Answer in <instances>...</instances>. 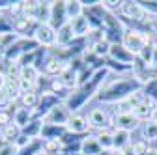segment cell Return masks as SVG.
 Segmentation results:
<instances>
[{
	"label": "cell",
	"mask_w": 157,
	"mask_h": 155,
	"mask_svg": "<svg viewBox=\"0 0 157 155\" xmlns=\"http://www.w3.org/2000/svg\"><path fill=\"white\" fill-rule=\"evenodd\" d=\"M142 88H144V84L136 79V77L133 75V71H131L127 75L116 77L114 81H107L101 86V90L97 92L95 101L97 103H103V105H116V103L127 99L131 93L139 92Z\"/></svg>",
	"instance_id": "obj_1"
},
{
	"label": "cell",
	"mask_w": 157,
	"mask_h": 155,
	"mask_svg": "<svg viewBox=\"0 0 157 155\" xmlns=\"http://www.w3.org/2000/svg\"><path fill=\"white\" fill-rule=\"evenodd\" d=\"M110 75V71L107 69V67H101V69H97L95 73H94V77L86 82V84H81V86H77L75 90H71L69 92V95L66 97V107L75 114V112H78L84 105H88V101H92V99H95V95H97V92L101 90V86L107 82V77Z\"/></svg>",
	"instance_id": "obj_2"
},
{
	"label": "cell",
	"mask_w": 157,
	"mask_h": 155,
	"mask_svg": "<svg viewBox=\"0 0 157 155\" xmlns=\"http://www.w3.org/2000/svg\"><path fill=\"white\" fill-rule=\"evenodd\" d=\"M150 43H153V36L148 34L146 30H142V28H131V26L125 28L124 37H122V45L129 52H133L136 58H139V54L142 52V49L146 45H150Z\"/></svg>",
	"instance_id": "obj_3"
},
{
	"label": "cell",
	"mask_w": 157,
	"mask_h": 155,
	"mask_svg": "<svg viewBox=\"0 0 157 155\" xmlns=\"http://www.w3.org/2000/svg\"><path fill=\"white\" fill-rule=\"evenodd\" d=\"M88 123H90V129H94L95 133L107 131V129L112 131V114L103 107H94L88 110Z\"/></svg>",
	"instance_id": "obj_4"
},
{
	"label": "cell",
	"mask_w": 157,
	"mask_h": 155,
	"mask_svg": "<svg viewBox=\"0 0 157 155\" xmlns=\"http://www.w3.org/2000/svg\"><path fill=\"white\" fill-rule=\"evenodd\" d=\"M71 110L66 107V103L62 101V103H58L56 107H52L45 116H43V123H47V125H67V122H69V118H71Z\"/></svg>",
	"instance_id": "obj_5"
},
{
	"label": "cell",
	"mask_w": 157,
	"mask_h": 155,
	"mask_svg": "<svg viewBox=\"0 0 157 155\" xmlns=\"http://www.w3.org/2000/svg\"><path fill=\"white\" fill-rule=\"evenodd\" d=\"M34 40L37 41V45L41 49L51 51L52 47H56V30L49 23H39L34 32Z\"/></svg>",
	"instance_id": "obj_6"
},
{
	"label": "cell",
	"mask_w": 157,
	"mask_h": 155,
	"mask_svg": "<svg viewBox=\"0 0 157 155\" xmlns=\"http://www.w3.org/2000/svg\"><path fill=\"white\" fill-rule=\"evenodd\" d=\"M67 66H69V62H67V60H64V58L54 56V54H51V52H49L47 60H45V64H43L41 73H43V75H47L49 79H58V77H60V75L67 69Z\"/></svg>",
	"instance_id": "obj_7"
},
{
	"label": "cell",
	"mask_w": 157,
	"mask_h": 155,
	"mask_svg": "<svg viewBox=\"0 0 157 155\" xmlns=\"http://www.w3.org/2000/svg\"><path fill=\"white\" fill-rule=\"evenodd\" d=\"M37 21L25 15H17L13 17V34L17 37H34V32L37 28Z\"/></svg>",
	"instance_id": "obj_8"
},
{
	"label": "cell",
	"mask_w": 157,
	"mask_h": 155,
	"mask_svg": "<svg viewBox=\"0 0 157 155\" xmlns=\"http://www.w3.org/2000/svg\"><path fill=\"white\" fill-rule=\"evenodd\" d=\"M69 23L67 13H66V0H54L52 6H51V19H49V25L58 32L64 25Z\"/></svg>",
	"instance_id": "obj_9"
},
{
	"label": "cell",
	"mask_w": 157,
	"mask_h": 155,
	"mask_svg": "<svg viewBox=\"0 0 157 155\" xmlns=\"http://www.w3.org/2000/svg\"><path fill=\"white\" fill-rule=\"evenodd\" d=\"M67 131L73 134H81V137H86L90 133V123H88V116L81 114V112H75L71 114V118L67 122Z\"/></svg>",
	"instance_id": "obj_10"
},
{
	"label": "cell",
	"mask_w": 157,
	"mask_h": 155,
	"mask_svg": "<svg viewBox=\"0 0 157 155\" xmlns=\"http://www.w3.org/2000/svg\"><path fill=\"white\" fill-rule=\"evenodd\" d=\"M109 58H112V60L120 62V64H124V66H129V67H133V64L136 62V56H135L133 52H129L122 43H110Z\"/></svg>",
	"instance_id": "obj_11"
},
{
	"label": "cell",
	"mask_w": 157,
	"mask_h": 155,
	"mask_svg": "<svg viewBox=\"0 0 157 155\" xmlns=\"http://www.w3.org/2000/svg\"><path fill=\"white\" fill-rule=\"evenodd\" d=\"M139 120L133 116V112L131 114H118V116H112V131H127V133H131L133 129H136L139 127Z\"/></svg>",
	"instance_id": "obj_12"
},
{
	"label": "cell",
	"mask_w": 157,
	"mask_h": 155,
	"mask_svg": "<svg viewBox=\"0 0 157 155\" xmlns=\"http://www.w3.org/2000/svg\"><path fill=\"white\" fill-rule=\"evenodd\" d=\"M155 107H157V101H155L153 97H146L139 107L133 108V116H135L139 122H150L151 116H153Z\"/></svg>",
	"instance_id": "obj_13"
},
{
	"label": "cell",
	"mask_w": 157,
	"mask_h": 155,
	"mask_svg": "<svg viewBox=\"0 0 157 155\" xmlns=\"http://www.w3.org/2000/svg\"><path fill=\"white\" fill-rule=\"evenodd\" d=\"M69 26L73 30V36L77 37V40H84V37H88L92 34V26L88 23V19L84 17V13L81 17L73 19V21H69Z\"/></svg>",
	"instance_id": "obj_14"
},
{
	"label": "cell",
	"mask_w": 157,
	"mask_h": 155,
	"mask_svg": "<svg viewBox=\"0 0 157 155\" xmlns=\"http://www.w3.org/2000/svg\"><path fill=\"white\" fill-rule=\"evenodd\" d=\"M133 140H131V133L127 131H114V151H120V153H127L131 148Z\"/></svg>",
	"instance_id": "obj_15"
},
{
	"label": "cell",
	"mask_w": 157,
	"mask_h": 155,
	"mask_svg": "<svg viewBox=\"0 0 157 155\" xmlns=\"http://www.w3.org/2000/svg\"><path fill=\"white\" fill-rule=\"evenodd\" d=\"M66 133H67V127H64V125H47V123H43L41 137L39 138H43V140H60Z\"/></svg>",
	"instance_id": "obj_16"
},
{
	"label": "cell",
	"mask_w": 157,
	"mask_h": 155,
	"mask_svg": "<svg viewBox=\"0 0 157 155\" xmlns=\"http://www.w3.org/2000/svg\"><path fill=\"white\" fill-rule=\"evenodd\" d=\"M103 149L94 134H86L81 142V155H99Z\"/></svg>",
	"instance_id": "obj_17"
},
{
	"label": "cell",
	"mask_w": 157,
	"mask_h": 155,
	"mask_svg": "<svg viewBox=\"0 0 157 155\" xmlns=\"http://www.w3.org/2000/svg\"><path fill=\"white\" fill-rule=\"evenodd\" d=\"M39 101H41V93L34 88V90H30V92H26V93L21 95L19 105H21L23 108H28V110H36L37 105H39Z\"/></svg>",
	"instance_id": "obj_18"
},
{
	"label": "cell",
	"mask_w": 157,
	"mask_h": 155,
	"mask_svg": "<svg viewBox=\"0 0 157 155\" xmlns=\"http://www.w3.org/2000/svg\"><path fill=\"white\" fill-rule=\"evenodd\" d=\"M32 120H37V118H34V110H28V108H23L21 105L17 107V110H15V114H13V123H17L19 127H26Z\"/></svg>",
	"instance_id": "obj_19"
},
{
	"label": "cell",
	"mask_w": 157,
	"mask_h": 155,
	"mask_svg": "<svg viewBox=\"0 0 157 155\" xmlns=\"http://www.w3.org/2000/svg\"><path fill=\"white\" fill-rule=\"evenodd\" d=\"M73 40H75V36H73V30H71V26H69V23L67 25H64L60 30L56 32V47H69L71 43H73Z\"/></svg>",
	"instance_id": "obj_20"
},
{
	"label": "cell",
	"mask_w": 157,
	"mask_h": 155,
	"mask_svg": "<svg viewBox=\"0 0 157 155\" xmlns=\"http://www.w3.org/2000/svg\"><path fill=\"white\" fill-rule=\"evenodd\" d=\"M94 137L97 138V142H99V146H101L103 151H112L114 149V131H110V129L97 131Z\"/></svg>",
	"instance_id": "obj_21"
},
{
	"label": "cell",
	"mask_w": 157,
	"mask_h": 155,
	"mask_svg": "<svg viewBox=\"0 0 157 155\" xmlns=\"http://www.w3.org/2000/svg\"><path fill=\"white\" fill-rule=\"evenodd\" d=\"M43 138H32L26 146L19 148V155H41L43 153Z\"/></svg>",
	"instance_id": "obj_22"
},
{
	"label": "cell",
	"mask_w": 157,
	"mask_h": 155,
	"mask_svg": "<svg viewBox=\"0 0 157 155\" xmlns=\"http://www.w3.org/2000/svg\"><path fill=\"white\" fill-rule=\"evenodd\" d=\"M2 131V137H4V142H10V144H15L19 138H21V134H23V129L19 127L17 123H10V125H6L4 129H0Z\"/></svg>",
	"instance_id": "obj_23"
},
{
	"label": "cell",
	"mask_w": 157,
	"mask_h": 155,
	"mask_svg": "<svg viewBox=\"0 0 157 155\" xmlns=\"http://www.w3.org/2000/svg\"><path fill=\"white\" fill-rule=\"evenodd\" d=\"M58 79H60L69 90H75V88L78 86V71H75L71 66H67V69H66L60 77H58Z\"/></svg>",
	"instance_id": "obj_24"
},
{
	"label": "cell",
	"mask_w": 157,
	"mask_h": 155,
	"mask_svg": "<svg viewBox=\"0 0 157 155\" xmlns=\"http://www.w3.org/2000/svg\"><path fill=\"white\" fill-rule=\"evenodd\" d=\"M66 13H67V19L73 21V19L81 17L84 13V6L81 0H66Z\"/></svg>",
	"instance_id": "obj_25"
},
{
	"label": "cell",
	"mask_w": 157,
	"mask_h": 155,
	"mask_svg": "<svg viewBox=\"0 0 157 155\" xmlns=\"http://www.w3.org/2000/svg\"><path fill=\"white\" fill-rule=\"evenodd\" d=\"M43 129V120H32L26 127H23V134L26 138H39Z\"/></svg>",
	"instance_id": "obj_26"
},
{
	"label": "cell",
	"mask_w": 157,
	"mask_h": 155,
	"mask_svg": "<svg viewBox=\"0 0 157 155\" xmlns=\"http://www.w3.org/2000/svg\"><path fill=\"white\" fill-rule=\"evenodd\" d=\"M142 140H146L148 144L157 140V122L150 120L142 123Z\"/></svg>",
	"instance_id": "obj_27"
},
{
	"label": "cell",
	"mask_w": 157,
	"mask_h": 155,
	"mask_svg": "<svg viewBox=\"0 0 157 155\" xmlns=\"http://www.w3.org/2000/svg\"><path fill=\"white\" fill-rule=\"evenodd\" d=\"M41 75H43V73L39 71L36 66H26V67H23V69H21V79L28 81V82H30V84H34V86L37 84V81H39V79H41Z\"/></svg>",
	"instance_id": "obj_28"
},
{
	"label": "cell",
	"mask_w": 157,
	"mask_h": 155,
	"mask_svg": "<svg viewBox=\"0 0 157 155\" xmlns=\"http://www.w3.org/2000/svg\"><path fill=\"white\" fill-rule=\"evenodd\" d=\"M21 69L23 67H21V64H19V62H6V66H4L6 79L8 81H19V79H21Z\"/></svg>",
	"instance_id": "obj_29"
},
{
	"label": "cell",
	"mask_w": 157,
	"mask_h": 155,
	"mask_svg": "<svg viewBox=\"0 0 157 155\" xmlns=\"http://www.w3.org/2000/svg\"><path fill=\"white\" fill-rule=\"evenodd\" d=\"M51 6H52V2H39L37 15H36L37 23H49V19H51Z\"/></svg>",
	"instance_id": "obj_30"
},
{
	"label": "cell",
	"mask_w": 157,
	"mask_h": 155,
	"mask_svg": "<svg viewBox=\"0 0 157 155\" xmlns=\"http://www.w3.org/2000/svg\"><path fill=\"white\" fill-rule=\"evenodd\" d=\"M150 144L146 142V140H136V142H133L131 144V148H129V155H148L150 153Z\"/></svg>",
	"instance_id": "obj_31"
},
{
	"label": "cell",
	"mask_w": 157,
	"mask_h": 155,
	"mask_svg": "<svg viewBox=\"0 0 157 155\" xmlns=\"http://www.w3.org/2000/svg\"><path fill=\"white\" fill-rule=\"evenodd\" d=\"M0 34H13V17L0 13Z\"/></svg>",
	"instance_id": "obj_32"
},
{
	"label": "cell",
	"mask_w": 157,
	"mask_h": 155,
	"mask_svg": "<svg viewBox=\"0 0 157 155\" xmlns=\"http://www.w3.org/2000/svg\"><path fill=\"white\" fill-rule=\"evenodd\" d=\"M62 142L60 140H45V144H43V153L45 155H58L62 151Z\"/></svg>",
	"instance_id": "obj_33"
},
{
	"label": "cell",
	"mask_w": 157,
	"mask_h": 155,
	"mask_svg": "<svg viewBox=\"0 0 157 155\" xmlns=\"http://www.w3.org/2000/svg\"><path fill=\"white\" fill-rule=\"evenodd\" d=\"M0 155H19V146L6 142V144L0 146Z\"/></svg>",
	"instance_id": "obj_34"
},
{
	"label": "cell",
	"mask_w": 157,
	"mask_h": 155,
	"mask_svg": "<svg viewBox=\"0 0 157 155\" xmlns=\"http://www.w3.org/2000/svg\"><path fill=\"white\" fill-rule=\"evenodd\" d=\"M11 105H15V103L11 101V97H10L4 90H0V110H8Z\"/></svg>",
	"instance_id": "obj_35"
},
{
	"label": "cell",
	"mask_w": 157,
	"mask_h": 155,
	"mask_svg": "<svg viewBox=\"0 0 157 155\" xmlns=\"http://www.w3.org/2000/svg\"><path fill=\"white\" fill-rule=\"evenodd\" d=\"M6 82H8V79H6V75H4V71H0V90H4Z\"/></svg>",
	"instance_id": "obj_36"
},
{
	"label": "cell",
	"mask_w": 157,
	"mask_h": 155,
	"mask_svg": "<svg viewBox=\"0 0 157 155\" xmlns=\"http://www.w3.org/2000/svg\"><path fill=\"white\" fill-rule=\"evenodd\" d=\"M151 120H153V122H157V107H155V110H153V116H151Z\"/></svg>",
	"instance_id": "obj_37"
},
{
	"label": "cell",
	"mask_w": 157,
	"mask_h": 155,
	"mask_svg": "<svg viewBox=\"0 0 157 155\" xmlns=\"http://www.w3.org/2000/svg\"><path fill=\"white\" fill-rule=\"evenodd\" d=\"M2 144H6V142H4V137H2V131H0V146Z\"/></svg>",
	"instance_id": "obj_38"
}]
</instances>
